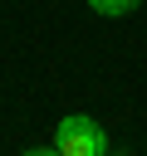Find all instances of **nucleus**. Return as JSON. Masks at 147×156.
<instances>
[{"label": "nucleus", "instance_id": "nucleus-3", "mask_svg": "<svg viewBox=\"0 0 147 156\" xmlns=\"http://www.w3.org/2000/svg\"><path fill=\"white\" fill-rule=\"evenodd\" d=\"M20 156H59V146H34V151H20Z\"/></svg>", "mask_w": 147, "mask_h": 156}, {"label": "nucleus", "instance_id": "nucleus-2", "mask_svg": "<svg viewBox=\"0 0 147 156\" xmlns=\"http://www.w3.org/2000/svg\"><path fill=\"white\" fill-rule=\"evenodd\" d=\"M93 5V15H103V20H123V15H132L142 0H88Z\"/></svg>", "mask_w": 147, "mask_h": 156}, {"label": "nucleus", "instance_id": "nucleus-1", "mask_svg": "<svg viewBox=\"0 0 147 156\" xmlns=\"http://www.w3.org/2000/svg\"><path fill=\"white\" fill-rule=\"evenodd\" d=\"M54 146H59V156H103L108 151V132L88 112H69L54 127Z\"/></svg>", "mask_w": 147, "mask_h": 156}, {"label": "nucleus", "instance_id": "nucleus-4", "mask_svg": "<svg viewBox=\"0 0 147 156\" xmlns=\"http://www.w3.org/2000/svg\"><path fill=\"white\" fill-rule=\"evenodd\" d=\"M103 156H113V151H103Z\"/></svg>", "mask_w": 147, "mask_h": 156}]
</instances>
